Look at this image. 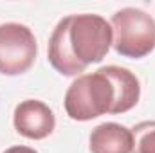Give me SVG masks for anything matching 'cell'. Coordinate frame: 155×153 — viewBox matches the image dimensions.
Listing matches in <instances>:
<instances>
[{
    "label": "cell",
    "instance_id": "obj_1",
    "mask_svg": "<svg viewBox=\"0 0 155 153\" xmlns=\"http://www.w3.org/2000/svg\"><path fill=\"white\" fill-rule=\"evenodd\" d=\"M116 103L114 85L101 70L78 76L65 94V112L74 121H92L110 114Z\"/></svg>",
    "mask_w": 155,
    "mask_h": 153
},
{
    "label": "cell",
    "instance_id": "obj_2",
    "mask_svg": "<svg viewBox=\"0 0 155 153\" xmlns=\"http://www.w3.org/2000/svg\"><path fill=\"white\" fill-rule=\"evenodd\" d=\"M114 49L124 58H144L155 49V20L137 7L119 9L112 16Z\"/></svg>",
    "mask_w": 155,
    "mask_h": 153
},
{
    "label": "cell",
    "instance_id": "obj_3",
    "mask_svg": "<svg viewBox=\"0 0 155 153\" xmlns=\"http://www.w3.org/2000/svg\"><path fill=\"white\" fill-rule=\"evenodd\" d=\"M114 41L112 25L99 15H71L69 43L83 65L99 63Z\"/></svg>",
    "mask_w": 155,
    "mask_h": 153
},
{
    "label": "cell",
    "instance_id": "obj_4",
    "mask_svg": "<svg viewBox=\"0 0 155 153\" xmlns=\"http://www.w3.org/2000/svg\"><path fill=\"white\" fill-rule=\"evenodd\" d=\"M38 45L33 31L22 24L0 25V74L18 76L27 72L36 60Z\"/></svg>",
    "mask_w": 155,
    "mask_h": 153
},
{
    "label": "cell",
    "instance_id": "obj_5",
    "mask_svg": "<svg viewBox=\"0 0 155 153\" xmlns=\"http://www.w3.org/2000/svg\"><path fill=\"white\" fill-rule=\"evenodd\" d=\"M13 122L20 135L33 141L49 137L56 126L52 110L38 99H25L20 105H16Z\"/></svg>",
    "mask_w": 155,
    "mask_h": 153
},
{
    "label": "cell",
    "instance_id": "obj_6",
    "mask_svg": "<svg viewBox=\"0 0 155 153\" xmlns=\"http://www.w3.org/2000/svg\"><path fill=\"white\" fill-rule=\"evenodd\" d=\"M69 25H71V16H65L58 22L54 27L49 47H47V56L51 65L63 76H78L85 72L87 65H83L76 56L72 54L71 43H69Z\"/></svg>",
    "mask_w": 155,
    "mask_h": 153
},
{
    "label": "cell",
    "instance_id": "obj_7",
    "mask_svg": "<svg viewBox=\"0 0 155 153\" xmlns=\"http://www.w3.org/2000/svg\"><path fill=\"white\" fill-rule=\"evenodd\" d=\"M99 70L112 81L116 90V103L110 114H124L132 110L141 97V83L137 76L128 69L117 67V65H107V67H101Z\"/></svg>",
    "mask_w": 155,
    "mask_h": 153
},
{
    "label": "cell",
    "instance_id": "obj_8",
    "mask_svg": "<svg viewBox=\"0 0 155 153\" xmlns=\"http://www.w3.org/2000/svg\"><path fill=\"white\" fill-rule=\"evenodd\" d=\"M134 137L132 130L117 122H103L90 133L92 153H132Z\"/></svg>",
    "mask_w": 155,
    "mask_h": 153
},
{
    "label": "cell",
    "instance_id": "obj_9",
    "mask_svg": "<svg viewBox=\"0 0 155 153\" xmlns=\"http://www.w3.org/2000/svg\"><path fill=\"white\" fill-rule=\"evenodd\" d=\"M132 153H155V121H143L132 128Z\"/></svg>",
    "mask_w": 155,
    "mask_h": 153
},
{
    "label": "cell",
    "instance_id": "obj_10",
    "mask_svg": "<svg viewBox=\"0 0 155 153\" xmlns=\"http://www.w3.org/2000/svg\"><path fill=\"white\" fill-rule=\"evenodd\" d=\"M4 153H38V151L29 148V146H13V148H7Z\"/></svg>",
    "mask_w": 155,
    "mask_h": 153
}]
</instances>
